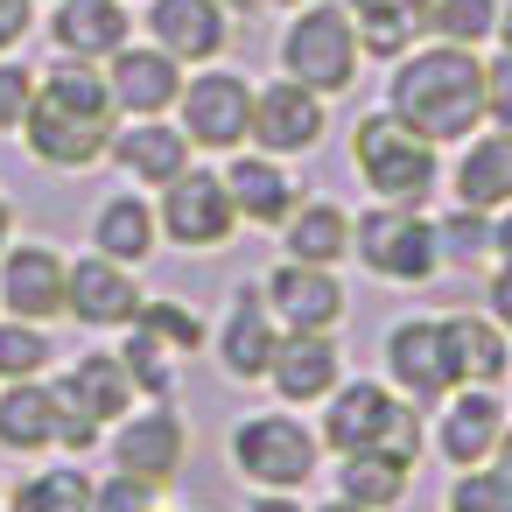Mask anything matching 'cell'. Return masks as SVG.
<instances>
[{
    "instance_id": "1",
    "label": "cell",
    "mask_w": 512,
    "mask_h": 512,
    "mask_svg": "<svg viewBox=\"0 0 512 512\" xmlns=\"http://www.w3.org/2000/svg\"><path fill=\"white\" fill-rule=\"evenodd\" d=\"M386 113L400 127H414L421 141L449 148L470 141L484 120V64L463 43H435V50H407L393 85H386Z\"/></svg>"
},
{
    "instance_id": "2",
    "label": "cell",
    "mask_w": 512,
    "mask_h": 512,
    "mask_svg": "<svg viewBox=\"0 0 512 512\" xmlns=\"http://www.w3.org/2000/svg\"><path fill=\"white\" fill-rule=\"evenodd\" d=\"M29 148L50 162V169H85V162H99L106 155V141H113V92H106V78L99 71H85V64H57L50 78H43V92L29 99Z\"/></svg>"
},
{
    "instance_id": "3",
    "label": "cell",
    "mask_w": 512,
    "mask_h": 512,
    "mask_svg": "<svg viewBox=\"0 0 512 512\" xmlns=\"http://www.w3.org/2000/svg\"><path fill=\"white\" fill-rule=\"evenodd\" d=\"M323 442L337 456H393V463H414L421 456V414L407 400H393L386 386L358 379L330 400L323 414Z\"/></svg>"
},
{
    "instance_id": "4",
    "label": "cell",
    "mask_w": 512,
    "mask_h": 512,
    "mask_svg": "<svg viewBox=\"0 0 512 512\" xmlns=\"http://www.w3.org/2000/svg\"><path fill=\"white\" fill-rule=\"evenodd\" d=\"M351 155H358V176L379 190V204H421L435 190V141H421L414 127H400L393 113H372L358 120L351 134Z\"/></svg>"
},
{
    "instance_id": "5",
    "label": "cell",
    "mask_w": 512,
    "mask_h": 512,
    "mask_svg": "<svg viewBox=\"0 0 512 512\" xmlns=\"http://www.w3.org/2000/svg\"><path fill=\"white\" fill-rule=\"evenodd\" d=\"M351 225H358V253H365V267H372L379 281L414 288V281H428L435 260H442L435 218H421L414 204H379L372 218H351Z\"/></svg>"
},
{
    "instance_id": "6",
    "label": "cell",
    "mask_w": 512,
    "mask_h": 512,
    "mask_svg": "<svg viewBox=\"0 0 512 512\" xmlns=\"http://www.w3.org/2000/svg\"><path fill=\"white\" fill-rule=\"evenodd\" d=\"M358 29H351V15L344 8H309L295 29H288V43H281V64H288V78L295 85H309V92H344L351 78H358Z\"/></svg>"
},
{
    "instance_id": "7",
    "label": "cell",
    "mask_w": 512,
    "mask_h": 512,
    "mask_svg": "<svg viewBox=\"0 0 512 512\" xmlns=\"http://www.w3.org/2000/svg\"><path fill=\"white\" fill-rule=\"evenodd\" d=\"M232 463H239L253 484H267V491H295V484L316 470V435H309L302 421H288V414H253V421H239V435H232Z\"/></svg>"
},
{
    "instance_id": "8",
    "label": "cell",
    "mask_w": 512,
    "mask_h": 512,
    "mask_svg": "<svg viewBox=\"0 0 512 512\" xmlns=\"http://www.w3.org/2000/svg\"><path fill=\"white\" fill-rule=\"evenodd\" d=\"M386 372H393V386L414 393V400L456 393V358H449L442 316H407V323H393V330H386Z\"/></svg>"
},
{
    "instance_id": "9",
    "label": "cell",
    "mask_w": 512,
    "mask_h": 512,
    "mask_svg": "<svg viewBox=\"0 0 512 512\" xmlns=\"http://www.w3.org/2000/svg\"><path fill=\"white\" fill-rule=\"evenodd\" d=\"M169 197H162V225H169V239L176 246H218L225 232H232V190H225V176H211V169H183L176 183H162Z\"/></svg>"
},
{
    "instance_id": "10",
    "label": "cell",
    "mask_w": 512,
    "mask_h": 512,
    "mask_svg": "<svg viewBox=\"0 0 512 512\" xmlns=\"http://www.w3.org/2000/svg\"><path fill=\"white\" fill-rule=\"evenodd\" d=\"M183 134L204 141V148L246 141V134H253V92H246V78H232V71L197 78V85L183 92Z\"/></svg>"
},
{
    "instance_id": "11",
    "label": "cell",
    "mask_w": 512,
    "mask_h": 512,
    "mask_svg": "<svg viewBox=\"0 0 512 512\" xmlns=\"http://www.w3.org/2000/svg\"><path fill=\"white\" fill-rule=\"evenodd\" d=\"M498 435H505V400L491 393V386H463L449 407H442V428H435V449L456 463V470H470V463H491V449H498Z\"/></svg>"
},
{
    "instance_id": "12",
    "label": "cell",
    "mask_w": 512,
    "mask_h": 512,
    "mask_svg": "<svg viewBox=\"0 0 512 512\" xmlns=\"http://www.w3.org/2000/svg\"><path fill=\"white\" fill-rule=\"evenodd\" d=\"M253 134H260V148H267V155L316 148V134H323V106H316V92H309V85H295V78L267 85V92L253 99Z\"/></svg>"
},
{
    "instance_id": "13",
    "label": "cell",
    "mask_w": 512,
    "mask_h": 512,
    "mask_svg": "<svg viewBox=\"0 0 512 512\" xmlns=\"http://www.w3.org/2000/svg\"><path fill=\"white\" fill-rule=\"evenodd\" d=\"M64 309L85 316V323H99V330H106V323H134V316H141V288L127 281L120 260L99 253V260H85V267L64 274Z\"/></svg>"
},
{
    "instance_id": "14",
    "label": "cell",
    "mask_w": 512,
    "mask_h": 512,
    "mask_svg": "<svg viewBox=\"0 0 512 512\" xmlns=\"http://www.w3.org/2000/svg\"><path fill=\"white\" fill-rule=\"evenodd\" d=\"M267 302L295 323V330H330L344 316V288L330 267H309V260H288L267 274Z\"/></svg>"
},
{
    "instance_id": "15",
    "label": "cell",
    "mask_w": 512,
    "mask_h": 512,
    "mask_svg": "<svg viewBox=\"0 0 512 512\" xmlns=\"http://www.w3.org/2000/svg\"><path fill=\"white\" fill-rule=\"evenodd\" d=\"M113 463H120L127 477H141V484H169V477L183 470V421H176L169 407L127 421V428L113 435Z\"/></svg>"
},
{
    "instance_id": "16",
    "label": "cell",
    "mask_w": 512,
    "mask_h": 512,
    "mask_svg": "<svg viewBox=\"0 0 512 512\" xmlns=\"http://www.w3.org/2000/svg\"><path fill=\"white\" fill-rule=\"evenodd\" d=\"M267 379L281 386V400H323L337 386V344L323 330H295V337H274V365Z\"/></svg>"
},
{
    "instance_id": "17",
    "label": "cell",
    "mask_w": 512,
    "mask_h": 512,
    "mask_svg": "<svg viewBox=\"0 0 512 512\" xmlns=\"http://www.w3.org/2000/svg\"><path fill=\"white\" fill-rule=\"evenodd\" d=\"M449 330V358H456V386H498L512 365V337L491 316H442Z\"/></svg>"
},
{
    "instance_id": "18",
    "label": "cell",
    "mask_w": 512,
    "mask_h": 512,
    "mask_svg": "<svg viewBox=\"0 0 512 512\" xmlns=\"http://www.w3.org/2000/svg\"><path fill=\"white\" fill-rule=\"evenodd\" d=\"M127 400H134V379H127V365L106 358V351L78 358V372L57 386V407H64V414H85V421H113V414H127Z\"/></svg>"
},
{
    "instance_id": "19",
    "label": "cell",
    "mask_w": 512,
    "mask_h": 512,
    "mask_svg": "<svg viewBox=\"0 0 512 512\" xmlns=\"http://www.w3.org/2000/svg\"><path fill=\"white\" fill-rule=\"evenodd\" d=\"M456 204H470V211H505L512 204V134L505 127L463 148V162H456Z\"/></svg>"
},
{
    "instance_id": "20",
    "label": "cell",
    "mask_w": 512,
    "mask_h": 512,
    "mask_svg": "<svg viewBox=\"0 0 512 512\" xmlns=\"http://www.w3.org/2000/svg\"><path fill=\"white\" fill-rule=\"evenodd\" d=\"M64 260L50 253V246H22V253H8V267H0V295H8V309H22V316H57L64 309Z\"/></svg>"
},
{
    "instance_id": "21",
    "label": "cell",
    "mask_w": 512,
    "mask_h": 512,
    "mask_svg": "<svg viewBox=\"0 0 512 512\" xmlns=\"http://www.w3.org/2000/svg\"><path fill=\"white\" fill-rule=\"evenodd\" d=\"M176 57L169 50H113V99L127 113H169L176 99Z\"/></svg>"
},
{
    "instance_id": "22",
    "label": "cell",
    "mask_w": 512,
    "mask_h": 512,
    "mask_svg": "<svg viewBox=\"0 0 512 512\" xmlns=\"http://www.w3.org/2000/svg\"><path fill=\"white\" fill-rule=\"evenodd\" d=\"M155 36L162 50L183 64V57H211L225 43V15H218V0H155Z\"/></svg>"
},
{
    "instance_id": "23",
    "label": "cell",
    "mask_w": 512,
    "mask_h": 512,
    "mask_svg": "<svg viewBox=\"0 0 512 512\" xmlns=\"http://www.w3.org/2000/svg\"><path fill=\"white\" fill-rule=\"evenodd\" d=\"M225 190H232V211H246L253 225H288V211H295V183H288V169H274L267 155L232 162Z\"/></svg>"
},
{
    "instance_id": "24",
    "label": "cell",
    "mask_w": 512,
    "mask_h": 512,
    "mask_svg": "<svg viewBox=\"0 0 512 512\" xmlns=\"http://www.w3.org/2000/svg\"><path fill=\"white\" fill-rule=\"evenodd\" d=\"M120 36H127L120 0H57V43L71 57H106L120 50Z\"/></svg>"
},
{
    "instance_id": "25",
    "label": "cell",
    "mask_w": 512,
    "mask_h": 512,
    "mask_svg": "<svg viewBox=\"0 0 512 512\" xmlns=\"http://www.w3.org/2000/svg\"><path fill=\"white\" fill-rule=\"evenodd\" d=\"M113 162L134 169L141 183H176L190 169V134H176V127H134V134L113 141Z\"/></svg>"
},
{
    "instance_id": "26",
    "label": "cell",
    "mask_w": 512,
    "mask_h": 512,
    "mask_svg": "<svg viewBox=\"0 0 512 512\" xmlns=\"http://www.w3.org/2000/svg\"><path fill=\"white\" fill-rule=\"evenodd\" d=\"M344 246H351V218H344L337 204H295V211H288V253H295V260L330 267Z\"/></svg>"
},
{
    "instance_id": "27",
    "label": "cell",
    "mask_w": 512,
    "mask_h": 512,
    "mask_svg": "<svg viewBox=\"0 0 512 512\" xmlns=\"http://www.w3.org/2000/svg\"><path fill=\"white\" fill-rule=\"evenodd\" d=\"M267 365H274V330H267V309H260V295H239V302H232V323H225V372L260 379Z\"/></svg>"
},
{
    "instance_id": "28",
    "label": "cell",
    "mask_w": 512,
    "mask_h": 512,
    "mask_svg": "<svg viewBox=\"0 0 512 512\" xmlns=\"http://www.w3.org/2000/svg\"><path fill=\"white\" fill-rule=\"evenodd\" d=\"M407 470H414V463H393V456H344L337 498H351V505H365V512H386V505L407 498Z\"/></svg>"
},
{
    "instance_id": "29",
    "label": "cell",
    "mask_w": 512,
    "mask_h": 512,
    "mask_svg": "<svg viewBox=\"0 0 512 512\" xmlns=\"http://www.w3.org/2000/svg\"><path fill=\"white\" fill-rule=\"evenodd\" d=\"M0 442H8V449H43V442H57V393H50V386L0 393Z\"/></svg>"
},
{
    "instance_id": "30",
    "label": "cell",
    "mask_w": 512,
    "mask_h": 512,
    "mask_svg": "<svg viewBox=\"0 0 512 512\" xmlns=\"http://www.w3.org/2000/svg\"><path fill=\"white\" fill-rule=\"evenodd\" d=\"M92 232H99V253H106V260H141V253L155 246V218H148L134 197H113Z\"/></svg>"
},
{
    "instance_id": "31",
    "label": "cell",
    "mask_w": 512,
    "mask_h": 512,
    "mask_svg": "<svg viewBox=\"0 0 512 512\" xmlns=\"http://www.w3.org/2000/svg\"><path fill=\"white\" fill-rule=\"evenodd\" d=\"M428 29H435L442 43L477 50V43H491V29H498V0H428Z\"/></svg>"
},
{
    "instance_id": "32",
    "label": "cell",
    "mask_w": 512,
    "mask_h": 512,
    "mask_svg": "<svg viewBox=\"0 0 512 512\" xmlns=\"http://www.w3.org/2000/svg\"><path fill=\"white\" fill-rule=\"evenodd\" d=\"M15 512H92V484L85 470H43L15 491Z\"/></svg>"
},
{
    "instance_id": "33",
    "label": "cell",
    "mask_w": 512,
    "mask_h": 512,
    "mask_svg": "<svg viewBox=\"0 0 512 512\" xmlns=\"http://www.w3.org/2000/svg\"><path fill=\"white\" fill-rule=\"evenodd\" d=\"M449 512H512V477L498 463H470L449 484Z\"/></svg>"
},
{
    "instance_id": "34",
    "label": "cell",
    "mask_w": 512,
    "mask_h": 512,
    "mask_svg": "<svg viewBox=\"0 0 512 512\" xmlns=\"http://www.w3.org/2000/svg\"><path fill=\"white\" fill-rule=\"evenodd\" d=\"M134 330L155 337V344H169V351H197V344H204V323H197L183 302H141Z\"/></svg>"
},
{
    "instance_id": "35",
    "label": "cell",
    "mask_w": 512,
    "mask_h": 512,
    "mask_svg": "<svg viewBox=\"0 0 512 512\" xmlns=\"http://www.w3.org/2000/svg\"><path fill=\"white\" fill-rule=\"evenodd\" d=\"M435 246H442V260H484V253H491V218L470 211V204H456V211L435 225Z\"/></svg>"
},
{
    "instance_id": "36",
    "label": "cell",
    "mask_w": 512,
    "mask_h": 512,
    "mask_svg": "<svg viewBox=\"0 0 512 512\" xmlns=\"http://www.w3.org/2000/svg\"><path fill=\"white\" fill-rule=\"evenodd\" d=\"M127 379H134V393H155V400H169L176 393V372H169V344H155V337H127Z\"/></svg>"
},
{
    "instance_id": "37",
    "label": "cell",
    "mask_w": 512,
    "mask_h": 512,
    "mask_svg": "<svg viewBox=\"0 0 512 512\" xmlns=\"http://www.w3.org/2000/svg\"><path fill=\"white\" fill-rule=\"evenodd\" d=\"M50 365V337L36 330V323H0V372L8 379H29V372H43Z\"/></svg>"
},
{
    "instance_id": "38",
    "label": "cell",
    "mask_w": 512,
    "mask_h": 512,
    "mask_svg": "<svg viewBox=\"0 0 512 512\" xmlns=\"http://www.w3.org/2000/svg\"><path fill=\"white\" fill-rule=\"evenodd\" d=\"M92 512H155V484H141V477H113V484H99L92 491Z\"/></svg>"
},
{
    "instance_id": "39",
    "label": "cell",
    "mask_w": 512,
    "mask_h": 512,
    "mask_svg": "<svg viewBox=\"0 0 512 512\" xmlns=\"http://www.w3.org/2000/svg\"><path fill=\"white\" fill-rule=\"evenodd\" d=\"M414 36H421V22H358V50H372V57H407Z\"/></svg>"
},
{
    "instance_id": "40",
    "label": "cell",
    "mask_w": 512,
    "mask_h": 512,
    "mask_svg": "<svg viewBox=\"0 0 512 512\" xmlns=\"http://www.w3.org/2000/svg\"><path fill=\"white\" fill-rule=\"evenodd\" d=\"M484 120H498L512 134V50L484 64Z\"/></svg>"
},
{
    "instance_id": "41",
    "label": "cell",
    "mask_w": 512,
    "mask_h": 512,
    "mask_svg": "<svg viewBox=\"0 0 512 512\" xmlns=\"http://www.w3.org/2000/svg\"><path fill=\"white\" fill-rule=\"evenodd\" d=\"M29 99H36L29 71H15V64H0V127H22V120H29Z\"/></svg>"
},
{
    "instance_id": "42",
    "label": "cell",
    "mask_w": 512,
    "mask_h": 512,
    "mask_svg": "<svg viewBox=\"0 0 512 512\" xmlns=\"http://www.w3.org/2000/svg\"><path fill=\"white\" fill-rule=\"evenodd\" d=\"M358 22H421L428 29V0H344Z\"/></svg>"
},
{
    "instance_id": "43",
    "label": "cell",
    "mask_w": 512,
    "mask_h": 512,
    "mask_svg": "<svg viewBox=\"0 0 512 512\" xmlns=\"http://www.w3.org/2000/svg\"><path fill=\"white\" fill-rule=\"evenodd\" d=\"M491 323H498V330L512 337V260H505V267L491 274Z\"/></svg>"
},
{
    "instance_id": "44",
    "label": "cell",
    "mask_w": 512,
    "mask_h": 512,
    "mask_svg": "<svg viewBox=\"0 0 512 512\" xmlns=\"http://www.w3.org/2000/svg\"><path fill=\"white\" fill-rule=\"evenodd\" d=\"M29 29V0H0V50H15Z\"/></svg>"
},
{
    "instance_id": "45",
    "label": "cell",
    "mask_w": 512,
    "mask_h": 512,
    "mask_svg": "<svg viewBox=\"0 0 512 512\" xmlns=\"http://www.w3.org/2000/svg\"><path fill=\"white\" fill-rule=\"evenodd\" d=\"M491 253H498V260H512V204H505V218L491 225Z\"/></svg>"
},
{
    "instance_id": "46",
    "label": "cell",
    "mask_w": 512,
    "mask_h": 512,
    "mask_svg": "<svg viewBox=\"0 0 512 512\" xmlns=\"http://www.w3.org/2000/svg\"><path fill=\"white\" fill-rule=\"evenodd\" d=\"M491 463H498V470H505V477H512V428H505V435H498V449H491Z\"/></svg>"
},
{
    "instance_id": "47",
    "label": "cell",
    "mask_w": 512,
    "mask_h": 512,
    "mask_svg": "<svg viewBox=\"0 0 512 512\" xmlns=\"http://www.w3.org/2000/svg\"><path fill=\"white\" fill-rule=\"evenodd\" d=\"M491 36H505V50H512V0H498V29Z\"/></svg>"
},
{
    "instance_id": "48",
    "label": "cell",
    "mask_w": 512,
    "mask_h": 512,
    "mask_svg": "<svg viewBox=\"0 0 512 512\" xmlns=\"http://www.w3.org/2000/svg\"><path fill=\"white\" fill-rule=\"evenodd\" d=\"M253 512H302V505H288V498H281V491H267V498H260V505H253Z\"/></svg>"
},
{
    "instance_id": "49",
    "label": "cell",
    "mask_w": 512,
    "mask_h": 512,
    "mask_svg": "<svg viewBox=\"0 0 512 512\" xmlns=\"http://www.w3.org/2000/svg\"><path fill=\"white\" fill-rule=\"evenodd\" d=\"M316 512H365V505H351V498H330V505H316Z\"/></svg>"
},
{
    "instance_id": "50",
    "label": "cell",
    "mask_w": 512,
    "mask_h": 512,
    "mask_svg": "<svg viewBox=\"0 0 512 512\" xmlns=\"http://www.w3.org/2000/svg\"><path fill=\"white\" fill-rule=\"evenodd\" d=\"M0 239H8V204H0Z\"/></svg>"
},
{
    "instance_id": "51",
    "label": "cell",
    "mask_w": 512,
    "mask_h": 512,
    "mask_svg": "<svg viewBox=\"0 0 512 512\" xmlns=\"http://www.w3.org/2000/svg\"><path fill=\"white\" fill-rule=\"evenodd\" d=\"M232 8H253V0H232Z\"/></svg>"
},
{
    "instance_id": "52",
    "label": "cell",
    "mask_w": 512,
    "mask_h": 512,
    "mask_svg": "<svg viewBox=\"0 0 512 512\" xmlns=\"http://www.w3.org/2000/svg\"><path fill=\"white\" fill-rule=\"evenodd\" d=\"M281 8H295V0H281Z\"/></svg>"
}]
</instances>
